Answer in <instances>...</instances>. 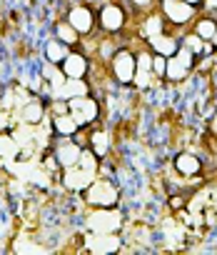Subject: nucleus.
Segmentation results:
<instances>
[{
	"label": "nucleus",
	"mask_w": 217,
	"mask_h": 255,
	"mask_svg": "<svg viewBox=\"0 0 217 255\" xmlns=\"http://www.w3.org/2000/svg\"><path fill=\"white\" fill-rule=\"evenodd\" d=\"M80 200L85 208H120L123 203V188L107 175H97L82 193Z\"/></svg>",
	"instance_id": "nucleus-1"
},
{
	"label": "nucleus",
	"mask_w": 217,
	"mask_h": 255,
	"mask_svg": "<svg viewBox=\"0 0 217 255\" xmlns=\"http://www.w3.org/2000/svg\"><path fill=\"white\" fill-rule=\"evenodd\" d=\"M130 23H135V20L120 0H105L97 8V30L105 35H123V33H128Z\"/></svg>",
	"instance_id": "nucleus-2"
},
{
	"label": "nucleus",
	"mask_w": 217,
	"mask_h": 255,
	"mask_svg": "<svg viewBox=\"0 0 217 255\" xmlns=\"http://www.w3.org/2000/svg\"><path fill=\"white\" fill-rule=\"evenodd\" d=\"M82 225L85 233H120L125 225V215L118 208H87Z\"/></svg>",
	"instance_id": "nucleus-3"
},
{
	"label": "nucleus",
	"mask_w": 217,
	"mask_h": 255,
	"mask_svg": "<svg viewBox=\"0 0 217 255\" xmlns=\"http://www.w3.org/2000/svg\"><path fill=\"white\" fill-rule=\"evenodd\" d=\"M107 70H110V78L115 80L118 88H133V80H135V73H138L135 50L123 45L110 60H107Z\"/></svg>",
	"instance_id": "nucleus-4"
},
{
	"label": "nucleus",
	"mask_w": 217,
	"mask_h": 255,
	"mask_svg": "<svg viewBox=\"0 0 217 255\" xmlns=\"http://www.w3.org/2000/svg\"><path fill=\"white\" fill-rule=\"evenodd\" d=\"M68 105H70V115L77 120L80 128H92L105 120L102 100L97 95H80V98L68 100Z\"/></svg>",
	"instance_id": "nucleus-5"
},
{
	"label": "nucleus",
	"mask_w": 217,
	"mask_h": 255,
	"mask_svg": "<svg viewBox=\"0 0 217 255\" xmlns=\"http://www.w3.org/2000/svg\"><path fill=\"white\" fill-rule=\"evenodd\" d=\"M160 13L167 20V28L172 30H187L192 25V20L200 15V8L185 0H160Z\"/></svg>",
	"instance_id": "nucleus-6"
},
{
	"label": "nucleus",
	"mask_w": 217,
	"mask_h": 255,
	"mask_svg": "<svg viewBox=\"0 0 217 255\" xmlns=\"http://www.w3.org/2000/svg\"><path fill=\"white\" fill-rule=\"evenodd\" d=\"M172 173L182 180L200 185L205 180V155H200L195 150H177L172 155Z\"/></svg>",
	"instance_id": "nucleus-7"
},
{
	"label": "nucleus",
	"mask_w": 217,
	"mask_h": 255,
	"mask_svg": "<svg viewBox=\"0 0 217 255\" xmlns=\"http://www.w3.org/2000/svg\"><path fill=\"white\" fill-rule=\"evenodd\" d=\"M63 18H65L82 38L97 33V10H92V5H87V3H75V5H70Z\"/></svg>",
	"instance_id": "nucleus-8"
},
{
	"label": "nucleus",
	"mask_w": 217,
	"mask_h": 255,
	"mask_svg": "<svg viewBox=\"0 0 217 255\" xmlns=\"http://www.w3.org/2000/svg\"><path fill=\"white\" fill-rule=\"evenodd\" d=\"M95 178H97V173H90V170H85L82 165H72V168H63V173H60L58 180H60L63 193L77 195V193H82Z\"/></svg>",
	"instance_id": "nucleus-9"
},
{
	"label": "nucleus",
	"mask_w": 217,
	"mask_h": 255,
	"mask_svg": "<svg viewBox=\"0 0 217 255\" xmlns=\"http://www.w3.org/2000/svg\"><path fill=\"white\" fill-rule=\"evenodd\" d=\"M82 148L75 138H53L50 143V153L58 158L60 168H72L80 163V155H82Z\"/></svg>",
	"instance_id": "nucleus-10"
},
{
	"label": "nucleus",
	"mask_w": 217,
	"mask_h": 255,
	"mask_svg": "<svg viewBox=\"0 0 217 255\" xmlns=\"http://www.w3.org/2000/svg\"><path fill=\"white\" fill-rule=\"evenodd\" d=\"M113 145H115V140H113V133L107 130V128H102V125H92V128H87V145H85V148H90L100 160L110 158Z\"/></svg>",
	"instance_id": "nucleus-11"
},
{
	"label": "nucleus",
	"mask_w": 217,
	"mask_h": 255,
	"mask_svg": "<svg viewBox=\"0 0 217 255\" xmlns=\"http://www.w3.org/2000/svg\"><path fill=\"white\" fill-rule=\"evenodd\" d=\"M13 115H15L18 120L28 123V125H40V123L48 120V100H43L40 95H38V98L33 95L28 103H23L20 108H15Z\"/></svg>",
	"instance_id": "nucleus-12"
},
{
	"label": "nucleus",
	"mask_w": 217,
	"mask_h": 255,
	"mask_svg": "<svg viewBox=\"0 0 217 255\" xmlns=\"http://www.w3.org/2000/svg\"><path fill=\"white\" fill-rule=\"evenodd\" d=\"M60 68H63V73L68 78H87L90 68H92V58L85 55L80 48H75V50L68 53V58L60 63Z\"/></svg>",
	"instance_id": "nucleus-13"
},
{
	"label": "nucleus",
	"mask_w": 217,
	"mask_h": 255,
	"mask_svg": "<svg viewBox=\"0 0 217 255\" xmlns=\"http://www.w3.org/2000/svg\"><path fill=\"white\" fill-rule=\"evenodd\" d=\"M50 130H53V138H75L82 128L77 125V120L65 113V115H53L50 118Z\"/></svg>",
	"instance_id": "nucleus-14"
},
{
	"label": "nucleus",
	"mask_w": 217,
	"mask_h": 255,
	"mask_svg": "<svg viewBox=\"0 0 217 255\" xmlns=\"http://www.w3.org/2000/svg\"><path fill=\"white\" fill-rule=\"evenodd\" d=\"M150 50L152 53H160V55H175L177 53V48H180V35H177V30H172V28H167L162 35H157V38H152L150 43Z\"/></svg>",
	"instance_id": "nucleus-15"
},
{
	"label": "nucleus",
	"mask_w": 217,
	"mask_h": 255,
	"mask_svg": "<svg viewBox=\"0 0 217 255\" xmlns=\"http://www.w3.org/2000/svg\"><path fill=\"white\" fill-rule=\"evenodd\" d=\"M53 35H55L58 40H63V43H65L68 48H72V50L80 48V43H82V35H80L65 18H58V20L53 23Z\"/></svg>",
	"instance_id": "nucleus-16"
},
{
	"label": "nucleus",
	"mask_w": 217,
	"mask_h": 255,
	"mask_svg": "<svg viewBox=\"0 0 217 255\" xmlns=\"http://www.w3.org/2000/svg\"><path fill=\"white\" fill-rule=\"evenodd\" d=\"M190 75H195L182 60H177V55H170L167 58V73H165V83L170 85H180V83H187Z\"/></svg>",
	"instance_id": "nucleus-17"
},
{
	"label": "nucleus",
	"mask_w": 217,
	"mask_h": 255,
	"mask_svg": "<svg viewBox=\"0 0 217 255\" xmlns=\"http://www.w3.org/2000/svg\"><path fill=\"white\" fill-rule=\"evenodd\" d=\"M70 50H72V48H68L63 40H58V38L53 35V38H48V40H45V45H43V60L60 65V63L68 58V53H70Z\"/></svg>",
	"instance_id": "nucleus-18"
},
{
	"label": "nucleus",
	"mask_w": 217,
	"mask_h": 255,
	"mask_svg": "<svg viewBox=\"0 0 217 255\" xmlns=\"http://www.w3.org/2000/svg\"><path fill=\"white\" fill-rule=\"evenodd\" d=\"M190 30L197 33L205 43H210V40L217 35V18H212V15H207V13H200V15L192 20Z\"/></svg>",
	"instance_id": "nucleus-19"
},
{
	"label": "nucleus",
	"mask_w": 217,
	"mask_h": 255,
	"mask_svg": "<svg viewBox=\"0 0 217 255\" xmlns=\"http://www.w3.org/2000/svg\"><path fill=\"white\" fill-rule=\"evenodd\" d=\"M20 155V143L15 140V135L10 130L0 133V160L3 163H13Z\"/></svg>",
	"instance_id": "nucleus-20"
},
{
	"label": "nucleus",
	"mask_w": 217,
	"mask_h": 255,
	"mask_svg": "<svg viewBox=\"0 0 217 255\" xmlns=\"http://www.w3.org/2000/svg\"><path fill=\"white\" fill-rule=\"evenodd\" d=\"M152 73H155V78L165 80V73H167V55H160V53L152 55Z\"/></svg>",
	"instance_id": "nucleus-21"
},
{
	"label": "nucleus",
	"mask_w": 217,
	"mask_h": 255,
	"mask_svg": "<svg viewBox=\"0 0 217 255\" xmlns=\"http://www.w3.org/2000/svg\"><path fill=\"white\" fill-rule=\"evenodd\" d=\"M15 123H18V118L10 113V110H5V108H0V133H5V130H13L15 128Z\"/></svg>",
	"instance_id": "nucleus-22"
},
{
	"label": "nucleus",
	"mask_w": 217,
	"mask_h": 255,
	"mask_svg": "<svg viewBox=\"0 0 217 255\" xmlns=\"http://www.w3.org/2000/svg\"><path fill=\"white\" fill-rule=\"evenodd\" d=\"M200 13L217 15V0H202V3H200Z\"/></svg>",
	"instance_id": "nucleus-23"
},
{
	"label": "nucleus",
	"mask_w": 217,
	"mask_h": 255,
	"mask_svg": "<svg viewBox=\"0 0 217 255\" xmlns=\"http://www.w3.org/2000/svg\"><path fill=\"white\" fill-rule=\"evenodd\" d=\"M207 133L217 138V113L215 115H207Z\"/></svg>",
	"instance_id": "nucleus-24"
},
{
	"label": "nucleus",
	"mask_w": 217,
	"mask_h": 255,
	"mask_svg": "<svg viewBox=\"0 0 217 255\" xmlns=\"http://www.w3.org/2000/svg\"><path fill=\"white\" fill-rule=\"evenodd\" d=\"M185 3H192V5H197V8H200V3H202V0H185Z\"/></svg>",
	"instance_id": "nucleus-25"
},
{
	"label": "nucleus",
	"mask_w": 217,
	"mask_h": 255,
	"mask_svg": "<svg viewBox=\"0 0 217 255\" xmlns=\"http://www.w3.org/2000/svg\"><path fill=\"white\" fill-rule=\"evenodd\" d=\"M0 98H3V88H0Z\"/></svg>",
	"instance_id": "nucleus-26"
}]
</instances>
